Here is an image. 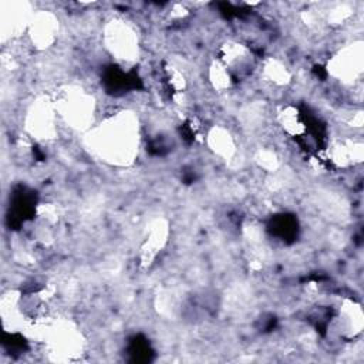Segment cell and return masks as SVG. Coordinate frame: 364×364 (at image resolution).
Returning <instances> with one entry per match:
<instances>
[{"mask_svg":"<svg viewBox=\"0 0 364 364\" xmlns=\"http://www.w3.org/2000/svg\"><path fill=\"white\" fill-rule=\"evenodd\" d=\"M97 149L111 162L127 164L135 155L138 146V131L127 118L114 119L101 128L97 135Z\"/></svg>","mask_w":364,"mask_h":364,"instance_id":"obj_1","label":"cell"},{"mask_svg":"<svg viewBox=\"0 0 364 364\" xmlns=\"http://www.w3.org/2000/svg\"><path fill=\"white\" fill-rule=\"evenodd\" d=\"M105 41L108 50L119 60L132 61L138 55V38L135 33L127 24H121V21H115L108 27Z\"/></svg>","mask_w":364,"mask_h":364,"instance_id":"obj_2","label":"cell"},{"mask_svg":"<svg viewBox=\"0 0 364 364\" xmlns=\"http://www.w3.org/2000/svg\"><path fill=\"white\" fill-rule=\"evenodd\" d=\"M363 43L351 44L340 51L331 61V73L343 78V81H353L363 73Z\"/></svg>","mask_w":364,"mask_h":364,"instance_id":"obj_3","label":"cell"},{"mask_svg":"<svg viewBox=\"0 0 364 364\" xmlns=\"http://www.w3.org/2000/svg\"><path fill=\"white\" fill-rule=\"evenodd\" d=\"M64 115L70 119L74 127H84L92 119V101L84 94L67 95L64 98Z\"/></svg>","mask_w":364,"mask_h":364,"instance_id":"obj_4","label":"cell"},{"mask_svg":"<svg viewBox=\"0 0 364 364\" xmlns=\"http://www.w3.org/2000/svg\"><path fill=\"white\" fill-rule=\"evenodd\" d=\"M363 328V311L360 304L347 300L340 309L337 330L340 336L355 337Z\"/></svg>","mask_w":364,"mask_h":364,"instance_id":"obj_5","label":"cell"},{"mask_svg":"<svg viewBox=\"0 0 364 364\" xmlns=\"http://www.w3.org/2000/svg\"><path fill=\"white\" fill-rule=\"evenodd\" d=\"M33 41L41 47H47L54 40L55 21L50 14H43L33 23Z\"/></svg>","mask_w":364,"mask_h":364,"instance_id":"obj_6","label":"cell"},{"mask_svg":"<svg viewBox=\"0 0 364 364\" xmlns=\"http://www.w3.org/2000/svg\"><path fill=\"white\" fill-rule=\"evenodd\" d=\"M209 78H210V82L213 84V87L219 91L229 88L232 85V80H233L228 67L223 63H220L219 60L212 63V65L209 67Z\"/></svg>","mask_w":364,"mask_h":364,"instance_id":"obj_7","label":"cell"},{"mask_svg":"<svg viewBox=\"0 0 364 364\" xmlns=\"http://www.w3.org/2000/svg\"><path fill=\"white\" fill-rule=\"evenodd\" d=\"M209 142L215 152H218L219 155H230V152L233 151V142L230 135L222 129H213L209 134Z\"/></svg>","mask_w":364,"mask_h":364,"instance_id":"obj_8","label":"cell"},{"mask_svg":"<svg viewBox=\"0 0 364 364\" xmlns=\"http://www.w3.org/2000/svg\"><path fill=\"white\" fill-rule=\"evenodd\" d=\"M264 75L277 85H283L289 81L290 74L286 67L277 60H269L264 64Z\"/></svg>","mask_w":364,"mask_h":364,"instance_id":"obj_9","label":"cell"}]
</instances>
